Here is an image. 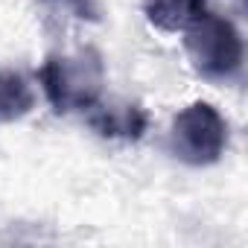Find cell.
Instances as JSON below:
<instances>
[{"label": "cell", "mask_w": 248, "mask_h": 248, "mask_svg": "<svg viewBox=\"0 0 248 248\" xmlns=\"http://www.w3.org/2000/svg\"><path fill=\"white\" fill-rule=\"evenodd\" d=\"M35 105V93L21 73L0 70V123H15Z\"/></svg>", "instance_id": "8992f818"}, {"label": "cell", "mask_w": 248, "mask_h": 248, "mask_svg": "<svg viewBox=\"0 0 248 248\" xmlns=\"http://www.w3.org/2000/svg\"><path fill=\"white\" fill-rule=\"evenodd\" d=\"M38 82L56 114L88 111L102 96L105 64L93 47L73 56H47L38 70Z\"/></svg>", "instance_id": "6da1fadb"}, {"label": "cell", "mask_w": 248, "mask_h": 248, "mask_svg": "<svg viewBox=\"0 0 248 248\" xmlns=\"http://www.w3.org/2000/svg\"><path fill=\"white\" fill-rule=\"evenodd\" d=\"M170 143L178 161L190 167H210L228 146V123L216 105L196 99L175 114Z\"/></svg>", "instance_id": "3957f363"}, {"label": "cell", "mask_w": 248, "mask_h": 248, "mask_svg": "<svg viewBox=\"0 0 248 248\" xmlns=\"http://www.w3.org/2000/svg\"><path fill=\"white\" fill-rule=\"evenodd\" d=\"M44 3L70 12V15L79 18V21H99V6H96V0H44Z\"/></svg>", "instance_id": "52a82bcc"}, {"label": "cell", "mask_w": 248, "mask_h": 248, "mask_svg": "<svg viewBox=\"0 0 248 248\" xmlns=\"http://www.w3.org/2000/svg\"><path fill=\"white\" fill-rule=\"evenodd\" d=\"M146 21L161 32H184L202 12L207 0H146Z\"/></svg>", "instance_id": "5b68a950"}, {"label": "cell", "mask_w": 248, "mask_h": 248, "mask_svg": "<svg viewBox=\"0 0 248 248\" xmlns=\"http://www.w3.org/2000/svg\"><path fill=\"white\" fill-rule=\"evenodd\" d=\"M88 126L99 138L140 140L149 129V117L138 102H93L88 108Z\"/></svg>", "instance_id": "277c9868"}, {"label": "cell", "mask_w": 248, "mask_h": 248, "mask_svg": "<svg viewBox=\"0 0 248 248\" xmlns=\"http://www.w3.org/2000/svg\"><path fill=\"white\" fill-rule=\"evenodd\" d=\"M184 47L187 56L204 79H231L242 70V35L233 27V21L202 12L187 30H184Z\"/></svg>", "instance_id": "7a4b0ae2"}]
</instances>
